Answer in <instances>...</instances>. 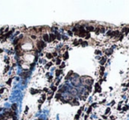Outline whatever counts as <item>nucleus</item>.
<instances>
[{
	"label": "nucleus",
	"mask_w": 129,
	"mask_h": 120,
	"mask_svg": "<svg viewBox=\"0 0 129 120\" xmlns=\"http://www.w3.org/2000/svg\"><path fill=\"white\" fill-rule=\"evenodd\" d=\"M87 30L88 31H93V30H95V28H94L92 26H88V27H87Z\"/></svg>",
	"instance_id": "423d86ee"
},
{
	"label": "nucleus",
	"mask_w": 129,
	"mask_h": 120,
	"mask_svg": "<svg viewBox=\"0 0 129 120\" xmlns=\"http://www.w3.org/2000/svg\"><path fill=\"white\" fill-rule=\"evenodd\" d=\"M80 81H81V83H82L85 87H88V86L90 87L92 85V83H93L92 78L88 77V76H83V77L80 78Z\"/></svg>",
	"instance_id": "f257e3e1"
},
{
	"label": "nucleus",
	"mask_w": 129,
	"mask_h": 120,
	"mask_svg": "<svg viewBox=\"0 0 129 120\" xmlns=\"http://www.w3.org/2000/svg\"><path fill=\"white\" fill-rule=\"evenodd\" d=\"M110 110H111V109H110V108H107V109H106V114H108V113L110 112Z\"/></svg>",
	"instance_id": "4be33fe9"
},
{
	"label": "nucleus",
	"mask_w": 129,
	"mask_h": 120,
	"mask_svg": "<svg viewBox=\"0 0 129 120\" xmlns=\"http://www.w3.org/2000/svg\"><path fill=\"white\" fill-rule=\"evenodd\" d=\"M104 67H102V68H101V70H100L101 75H103V73H104Z\"/></svg>",
	"instance_id": "9b49d317"
},
{
	"label": "nucleus",
	"mask_w": 129,
	"mask_h": 120,
	"mask_svg": "<svg viewBox=\"0 0 129 120\" xmlns=\"http://www.w3.org/2000/svg\"><path fill=\"white\" fill-rule=\"evenodd\" d=\"M30 92L32 94H36V93H37V92H39V91H37V90H31Z\"/></svg>",
	"instance_id": "f3484780"
},
{
	"label": "nucleus",
	"mask_w": 129,
	"mask_h": 120,
	"mask_svg": "<svg viewBox=\"0 0 129 120\" xmlns=\"http://www.w3.org/2000/svg\"><path fill=\"white\" fill-rule=\"evenodd\" d=\"M87 44H88V43H87V42H84V43H82V45H83V46H86Z\"/></svg>",
	"instance_id": "bb28decb"
},
{
	"label": "nucleus",
	"mask_w": 129,
	"mask_h": 120,
	"mask_svg": "<svg viewBox=\"0 0 129 120\" xmlns=\"http://www.w3.org/2000/svg\"><path fill=\"white\" fill-rule=\"evenodd\" d=\"M50 65H52V63H51V62H50V63H49L48 65H46V67H47V68H49V67H50Z\"/></svg>",
	"instance_id": "6ab92c4d"
},
{
	"label": "nucleus",
	"mask_w": 129,
	"mask_h": 120,
	"mask_svg": "<svg viewBox=\"0 0 129 120\" xmlns=\"http://www.w3.org/2000/svg\"><path fill=\"white\" fill-rule=\"evenodd\" d=\"M89 37H90V34H89V33H88V34H86V38L87 39H88Z\"/></svg>",
	"instance_id": "5701e85b"
},
{
	"label": "nucleus",
	"mask_w": 129,
	"mask_h": 120,
	"mask_svg": "<svg viewBox=\"0 0 129 120\" xmlns=\"http://www.w3.org/2000/svg\"><path fill=\"white\" fill-rule=\"evenodd\" d=\"M60 71H58V70H57V71H56V75H57V76H59V73H60Z\"/></svg>",
	"instance_id": "2eb2a0df"
},
{
	"label": "nucleus",
	"mask_w": 129,
	"mask_h": 120,
	"mask_svg": "<svg viewBox=\"0 0 129 120\" xmlns=\"http://www.w3.org/2000/svg\"><path fill=\"white\" fill-rule=\"evenodd\" d=\"M90 111H91V107H90L89 109H88V113H90Z\"/></svg>",
	"instance_id": "7c9ffc66"
},
{
	"label": "nucleus",
	"mask_w": 129,
	"mask_h": 120,
	"mask_svg": "<svg viewBox=\"0 0 129 120\" xmlns=\"http://www.w3.org/2000/svg\"><path fill=\"white\" fill-rule=\"evenodd\" d=\"M74 45H78V44H79V43H77V42H74Z\"/></svg>",
	"instance_id": "72a5a7b5"
},
{
	"label": "nucleus",
	"mask_w": 129,
	"mask_h": 120,
	"mask_svg": "<svg viewBox=\"0 0 129 120\" xmlns=\"http://www.w3.org/2000/svg\"><path fill=\"white\" fill-rule=\"evenodd\" d=\"M51 89H52V91H56V90H57V88H56V87H51Z\"/></svg>",
	"instance_id": "aec40b11"
},
{
	"label": "nucleus",
	"mask_w": 129,
	"mask_h": 120,
	"mask_svg": "<svg viewBox=\"0 0 129 120\" xmlns=\"http://www.w3.org/2000/svg\"><path fill=\"white\" fill-rule=\"evenodd\" d=\"M52 56H53V57H57V52H54L53 55H52Z\"/></svg>",
	"instance_id": "cd10ccee"
},
{
	"label": "nucleus",
	"mask_w": 129,
	"mask_h": 120,
	"mask_svg": "<svg viewBox=\"0 0 129 120\" xmlns=\"http://www.w3.org/2000/svg\"><path fill=\"white\" fill-rule=\"evenodd\" d=\"M74 105H79V102H74Z\"/></svg>",
	"instance_id": "2f4dec72"
},
{
	"label": "nucleus",
	"mask_w": 129,
	"mask_h": 120,
	"mask_svg": "<svg viewBox=\"0 0 129 120\" xmlns=\"http://www.w3.org/2000/svg\"><path fill=\"white\" fill-rule=\"evenodd\" d=\"M79 116H80V114H77V115H76V116H75V119L77 120L78 118H79Z\"/></svg>",
	"instance_id": "a878e982"
},
{
	"label": "nucleus",
	"mask_w": 129,
	"mask_h": 120,
	"mask_svg": "<svg viewBox=\"0 0 129 120\" xmlns=\"http://www.w3.org/2000/svg\"><path fill=\"white\" fill-rule=\"evenodd\" d=\"M71 93L72 94H74V95H76V94H77V91H76V90H71Z\"/></svg>",
	"instance_id": "4468645a"
},
{
	"label": "nucleus",
	"mask_w": 129,
	"mask_h": 120,
	"mask_svg": "<svg viewBox=\"0 0 129 120\" xmlns=\"http://www.w3.org/2000/svg\"><path fill=\"white\" fill-rule=\"evenodd\" d=\"M43 40H44L45 42H49V40H50V38H49V34H43Z\"/></svg>",
	"instance_id": "39448f33"
},
{
	"label": "nucleus",
	"mask_w": 129,
	"mask_h": 120,
	"mask_svg": "<svg viewBox=\"0 0 129 120\" xmlns=\"http://www.w3.org/2000/svg\"><path fill=\"white\" fill-rule=\"evenodd\" d=\"M56 96H57V99H58V98H61V95H60V94H57V95H56Z\"/></svg>",
	"instance_id": "412c9836"
},
{
	"label": "nucleus",
	"mask_w": 129,
	"mask_h": 120,
	"mask_svg": "<svg viewBox=\"0 0 129 120\" xmlns=\"http://www.w3.org/2000/svg\"><path fill=\"white\" fill-rule=\"evenodd\" d=\"M100 53H101L100 50H95V54H96V55H99Z\"/></svg>",
	"instance_id": "a211bd4d"
},
{
	"label": "nucleus",
	"mask_w": 129,
	"mask_h": 120,
	"mask_svg": "<svg viewBox=\"0 0 129 120\" xmlns=\"http://www.w3.org/2000/svg\"><path fill=\"white\" fill-rule=\"evenodd\" d=\"M99 32H100V28H98V27H97V28H95V34H98Z\"/></svg>",
	"instance_id": "ddd939ff"
},
{
	"label": "nucleus",
	"mask_w": 129,
	"mask_h": 120,
	"mask_svg": "<svg viewBox=\"0 0 129 120\" xmlns=\"http://www.w3.org/2000/svg\"><path fill=\"white\" fill-rule=\"evenodd\" d=\"M64 64H62V65H60V68H64Z\"/></svg>",
	"instance_id": "c756f323"
},
{
	"label": "nucleus",
	"mask_w": 129,
	"mask_h": 120,
	"mask_svg": "<svg viewBox=\"0 0 129 120\" xmlns=\"http://www.w3.org/2000/svg\"><path fill=\"white\" fill-rule=\"evenodd\" d=\"M80 82H81V81H80V78H76L75 79H74V81H73V84L74 85V86L75 87H78L80 85Z\"/></svg>",
	"instance_id": "f03ea898"
},
{
	"label": "nucleus",
	"mask_w": 129,
	"mask_h": 120,
	"mask_svg": "<svg viewBox=\"0 0 129 120\" xmlns=\"http://www.w3.org/2000/svg\"><path fill=\"white\" fill-rule=\"evenodd\" d=\"M124 31H125V33H127V32H129V29L128 28H124Z\"/></svg>",
	"instance_id": "393cba45"
},
{
	"label": "nucleus",
	"mask_w": 129,
	"mask_h": 120,
	"mask_svg": "<svg viewBox=\"0 0 129 120\" xmlns=\"http://www.w3.org/2000/svg\"><path fill=\"white\" fill-rule=\"evenodd\" d=\"M111 120H114V116H111Z\"/></svg>",
	"instance_id": "f704fd0d"
},
{
	"label": "nucleus",
	"mask_w": 129,
	"mask_h": 120,
	"mask_svg": "<svg viewBox=\"0 0 129 120\" xmlns=\"http://www.w3.org/2000/svg\"><path fill=\"white\" fill-rule=\"evenodd\" d=\"M49 38H50L49 42H52V41H54V40H55L56 35H55V34H50V35H49Z\"/></svg>",
	"instance_id": "20e7f679"
},
{
	"label": "nucleus",
	"mask_w": 129,
	"mask_h": 120,
	"mask_svg": "<svg viewBox=\"0 0 129 120\" xmlns=\"http://www.w3.org/2000/svg\"><path fill=\"white\" fill-rule=\"evenodd\" d=\"M68 33H69V34H70V35H72V32H71V31H68Z\"/></svg>",
	"instance_id": "c9c22d12"
},
{
	"label": "nucleus",
	"mask_w": 129,
	"mask_h": 120,
	"mask_svg": "<svg viewBox=\"0 0 129 120\" xmlns=\"http://www.w3.org/2000/svg\"><path fill=\"white\" fill-rule=\"evenodd\" d=\"M60 63H61V60H60V58L58 57V59H57V65H60Z\"/></svg>",
	"instance_id": "dca6fc26"
},
{
	"label": "nucleus",
	"mask_w": 129,
	"mask_h": 120,
	"mask_svg": "<svg viewBox=\"0 0 129 120\" xmlns=\"http://www.w3.org/2000/svg\"><path fill=\"white\" fill-rule=\"evenodd\" d=\"M68 52H64V60H67V58H68Z\"/></svg>",
	"instance_id": "0eeeda50"
},
{
	"label": "nucleus",
	"mask_w": 129,
	"mask_h": 120,
	"mask_svg": "<svg viewBox=\"0 0 129 120\" xmlns=\"http://www.w3.org/2000/svg\"><path fill=\"white\" fill-rule=\"evenodd\" d=\"M57 39H58V40H60L61 35H60V34H57Z\"/></svg>",
	"instance_id": "b1692460"
},
{
	"label": "nucleus",
	"mask_w": 129,
	"mask_h": 120,
	"mask_svg": "<svg viewBox=\"0 0 129 120\" xmlns=\"http://www.w3.org/2000/svg\"><path fill=\"white\" fill-rule=\"evenodd\" d=\"M45 98H46V97H45V95H43V100H44V99H45Z\"/></svg>",
	"instance_id": "e433bc0d"
},
{
	"label": "nucleus",
	"mask_w": 129,
	"mask_h": 120,
	"mask_svg": "<svg viewBox=\"0 0 129 120\" xmlns=\"http://www.w3.org/2000/svg\"><path fill=\"white\" fill-rule=\"evenodd\" d=\"M100 63H101V65H104V63H105V58H104V57H103V58L101 59Z\"/></svg>",
	"instance_id": "1a4fd4ad"
},
{
	"label": "nucleus",
	"mask_w": 129,
	"mask_h": 120,
	"mask_svg": "<svg viewBox=\"0 0 129 120\" xmlns=\"http://www.w3.org/2000/svg\"><path fill=\"white\" fill-rule=\"evenodd\" d=\"M46 57H47V58H49V59H50V58H52L53 57V56L51 55V54H50V53H48L46 55Z\"/></svg>",
	"instance_id": "9d476101"
},
{
	"label": "nucleus",
	"mask_w": 129,
	"mask_h": 120,
	"mask_svg": "<svg viewBox=\"0 0 129 120\" xmlns=\"http://www.w3.org/2000/svg\"><path fill=\"white\" fill-rule=\"evenodd\" d=\"M107 34H108V35H110V36H113L112 32H111V31H108V32H107Z\"/></svg>",
	"instance_id": "f8f14e48"
},
{
	"label": "nucleus",
	"mask_w": 129,
	"mask_h": 120,
	"mask_svg": "<svg viewBox=\"0 0 129 120\" xmlns=\"http://www.w3.org/2000/svg\"><path fill=\"white\" fill-rule=\"evenodd\" d=\"M127 109H128V107H127V106H125V107L123 108V110H126Z\"/></svg>",
	"instance_id": "c85d7f7f"
},
{
	"label": "nucleus",
	"mask_w": 129,
	"mask_h": 120,
	"mask_svg": "<svg viewBox=\"0 0 129 120\" xmlns=\"http://www.w3.org/2000/svg\"><path fill=\"white\" fill-rule=\"evenodd\" d=\"M45 43L43 41H40V42H38V43H37V47L39 49H42V48H43V47H45Z\"/></svg>",
	"instance_id": "7ed1b4c3"
},
{
	"label": "nucleus",
	"mask_w": 129,
	"mask_h": 120,
	"mask_svg": "<svg viewBox=\"0 0 129 120\" xmlns=\"http://www.w3.org/2000/svg\"><path fill=\"white\" fill-rule=\"evenodd\" d=\"M112 33H113V35H115V36H118V35H120L119 32H118V30H117V31H114V32H112Z\"/></svg>",
	"instance_id": "6e6552de"
},
{
	"label": "nucleus",
	"mask_w": 129,
	"mask_h": 120,
	"mask_svg": "<svg viewBox=\"0 0 129 120\" xmlns=\"http://www.w3.org/2000/svg\"><path fill=\"white\" fill-rule=\"evenodd\" d=\"M114 103H115V102H114V101H112V102H111V105H114Z\"/></svg>",
	"instance_id": "473e14b6"
},
{
	"label": "nucleus",
	"mask_w": 129,
	"mask_h": 120,
	"mask_svg": "<svg viewBox=\"0 0 129 120\" xmlns=\"http://www.w3.org/2000/svg\"><path fill=\"white\" fill-rule=\"evenodd\" d=\"M43 90H44L45 92H48V89H47V88H44V89H43Z\"/></svg>",
	"instance_id": "4c0bfd02"
}]
</instances>
